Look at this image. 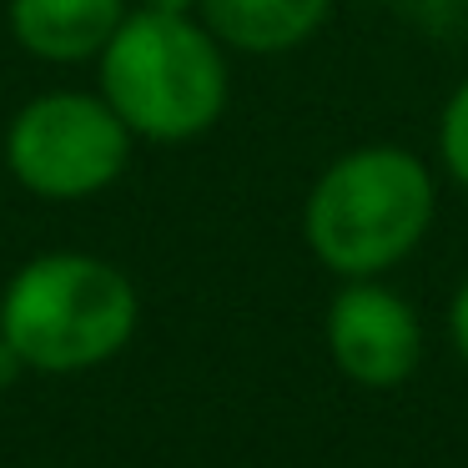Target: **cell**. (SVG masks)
<instances>
[{
  "mask_svg": "<svg viewBox=\"0 0 468 468\" xmlns=\"http://www.w3.org/2000/svg\"><path fill=\"white\" fill-rule=\"evenodd\" d=\"M443 327H448V343L453 353L468 363V272L458 277V287L448 292V307H443Z\"/></svg>",
  "mask_w": 468,
  "mask_h": 468,
  "instance_id": "cell-9",
  "label": "cell"
},
{
  "mask_svg": "<svg viewBox=\"0 0 468 468\" xmlns=\"http://www.w3.org/2000/svg\"><path fill=\"white\" fill-rule=\"evenodd\" d=\"M433 156H438V172H443L458 192H468V76L448 91L443 112H438Z\"/></svg>",
  "mask_w": 468,
  "mask_h": 468,
  "instance_id": "cell-8",
  "label": "cell"
},
{
  "mask_svg": "<svg viewBox=\"0 0 468 468\" xmlns=\"http://www.w3.org/2000/svg\"><path fill=\"white\" fill-rule=\"evenodd\" d=\"M323 343L337 373L357 388H373V393L403 388L423 367V353H428L418 307L398 287H388L383 277L343 282L327 297Z\"/></svg>",
  "mask_w": 468,
  "mask_h": 468,
  "instance_id": "cell-5",
  "label": "cell"
},
{
  "mask_svg": "<svg viewBox=\"0 0 468 468\" xmlns=\"http://www.w3.org/2000/svg\"><path fill=\"white\" fill-rule=\"evenodd\" d=\"M433 222L438 172L398 142L337 152L303 197V242L337 282L398 272L428 242Z\"/></svg>",
  "mask_w": 468,
  "mask_h": 468,
  "instance_id": "cell-1",
  "label": "cell"
},
{
  "mask_svg": "<svg viewBox=\"0 0 468 468\" xmlns=\"http://www.w3.org/2000/svg\"><path fill=\"white\" fill-rule=\"evenodd\" d=\"M142 11H162V16H197L202 0H136Z\"/></svg>",
  "mask_w": 468,
  "mask_h": 468,
  "instance_id": "cell-10",
  "label": "cell"
},
{
  "mask_svg": "<svg viewBox=\"0 0 468 468\" xmlns=\"http://www.w3.org/2000/svg\"><path fill=\"white\" fill-rule=\"evenodd\" d=\"M132 0H5L11 41L41 66H96Z\"/></svg>",
  "mask_w": 468,
  "mask_h": 468,
  "instance_id": "cell-6",
  "label": "cell"
},
{
  "mask_svg": "<svg viewBox=\"0 0 468 468\" xmlns=\"http://www.w3.org/2000/svg\"><path fill=\"white\" fill-rule=\"evenodd\" d=\"M136 136L106 106L101 91H41L5 122L0 162L36 202H91L126 176Z\"/></svg>",
  "mask_w": 468,
  "mask_h": 468,
  "instance_id": "cell-4",
  "label": "cell"
},
{
  "mask_svg": "<svg viewBox=\"0 0 468 468\" xmlns=\"http://www.w3.org/2000/svg\"><path fill=\"white\" fill-rule=\"evenodd\" d=\"M142 327L136 282L96 252H36L0 287V333L21 373L81 378L116 363Z\"/></svg>",
  "mask_w": 468,
  "mask_h": 468,
  "instance_id": "cell-2",
  "label": "cell"
},
{
  "mask_svg": "<svg viewBox=\"0 0 468 468\" xmlns=\"http://www.w3.org/2000/svg\"><path fill=\"white\" fill-rule=\"evenodd\" d=\"M16 373H21V363H16L11 343H5V333H0V383H11Z\"/></svg>",
  "mask_w": 468,
  "mask_h": 468,
  "instance_id": "cell-11",
  "label": "cell"
},
{
  "mask_svg": "<svg viewBox=\"0 0 468 468\" xmlns=\"http://www.w3.org/2000/svg\"><path fill=\"white\" fill-rule=\"evenodd\" d=\"M337 0H202V21L232 56L303 51L327 26Z\"/></svg>",
  "mask_w": 468,
  "mask_h": 468,
  "instance_id": "cell-7",
  "label": "cell"
},
{
  "mask_svg": "<svg viewBox=\"0 0 468 468\" xmlns=\"http://www.w3.org/2000/svg\"><path fill=\"white\" fill-rule=\"evenodd\" d=\"M96 91L136 142L186 146L227 116L232 51L207 31L202 16L132 5V16L96 56Z\"/></svg>",
  "mask_w": 468,
  "mask_h": 468,
  "instance_id": "cell-3",
  "label": "cell"
}]
</instances>
